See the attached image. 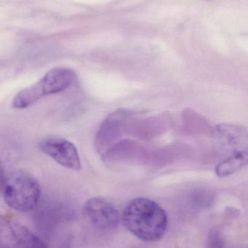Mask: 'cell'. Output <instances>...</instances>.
I'll use <instances>...</instances> for the list:
<instances>
[{"label": "cell", "instance_id": "3", "mask_svg": "<svg viewBox=\"0 0 248 248\" xmlns=\"http://www.w3.org/2000/svg\"><path fill=\"white\" fill-rule=\"evenodd\" d=\"M76 78L72 70L55 68L47 72L37 82L20 90L13 100V108L25 109L46 96L65 91L71 87Z\"/></svg>", "mask_w": 248, "mask_h": 248}, {"label": "cell", "instance_id": "10", "mask_svg": "<svg viewBox=\"0 0 248 248\" xmlns=\"http://www.w3.org/2000/svg\"><path fill=\"white\" fill-rule=\"evenodd\" d=\"M205 248H224L222 237L218 230H213L210 232Z\"/></svg>", "mask_w": 248, "mask_h": 248}, {"label": "cell", "instance_id": "2", "mask_svg": "<svg viewBox=\"0 0 248 248\" xmlns=\"http://www.w3.org/2000/svg\"><path fill=\"white\" fill-rule=\"evenodd\" d=\"M1 192L5 203L15 211L28 213L39 205L41 188L39 182L28 172L14 170L3 175Z\"/></svg>", "mask_w": 248, "mask_h": 248}, {"label": "cell", "instance_id": "11", "mask_svg": "<svg viewBox=\"0 0 248 248\" xmlns=\"http://www.w3.org/2000/svg\"><path fill=\"white\" fill-rule=\"evenodd\" d=\"M67 248H71L69 247V246H68V247H67Z\"/></svg>", "mask_w": 248, "mask_h": 248}, {"label": "cell", "instance_id": "8", "mask_svg": "<svg viewBox=\"0 0 248 248\" xmlns=\"http://www.w3.org/2000/svg\"><path fill=\"white\" fill-rule=\"evenodd\" d=\"M218 144L229 153L227 157L248 155V131L235 124H222L215 128Z\"/></svg>", "mask_w": 248, "mask_h": 248}, {"label": "cell", "instance_id": "6", "mask_svg": "<svg viewBox=\"0 0 248 248\" xmlns=\"http://www.w3.org/2000/svg\"><path fill=\"white\" fill-rule=\"evenodd\" d=\"M1 248H48L42 239L14 220H1Z\"/></svg>", "mask_w": 248, "mask_h": 248}, {"label": "cell", "instance_id": "9", "mask_svg": "<svg viewBox=\"0 0 248 248\" xmlns=\"http://www.w3.org/2000/svg\"><path fill=\"white\" fill-rule=\"evenodd\" d=\"M248 164V155L231 156L218 163L215 171L218 177H227L241 170Z\"/></svg>", "mask_w": 248, "mask_h": 248}, {"label": "cell", "instance_id": "5", "mask_svg": "<svg viewBox=\"0 0 248 248\" xmlns=\"http://www.w3.org/2000/svg\"><path fill=\"white\" fill-rule=\"evenodd\" d=\"M83 212L94 227L103 231L116 230L122 221L116 205L104 198H90L84 203Z\"/></svg>", "mask_w": 248, "mask_h": 248}, {"label": "cell", "instance_id": "1", "mask_svg": "<svg viewBox=\"0 0 248 248\" xmlns=\"http://www.w3.org/2000/svg\"><path fill=\"white\" fill-rule=\"evenodd\" d=\"M122 222L134 237L145 243H156L165 235L168 218L165 210L153 200L136 198L124 208Z\"/></svg>", "mask_w": 248, "mask_h": 248}, {"label": "cell", "instance_id": "4", "mask_svg": "<svg viewBox=\"0 0 248 248\" xmlns=\"http://www.w3.org/2000/svg\"><path fill=\"white\" fill-rule=\"evenodd\" d=\"M39 149L63 167L74 170L81 169V160L77 147L64 137H45L39 141Z\"/></svg>", "mask_w": 248, "mask_h": 248}, {"label": "cell", "instance_id": "7", "mask_svg": "<svg viewBox=\"0 0 248 248\" xmlns=\"http://www.w3.org/2000/svg\"><path fill=\"white\" fill-rule=\"evenodd\" d=\"M129 115L128 111L120 109L111 113L103 121L95 140V147L99 154L105 155L122 137Z\"/></svg>", "mask_w": 248, "mask_h": 248}]
</instances>
